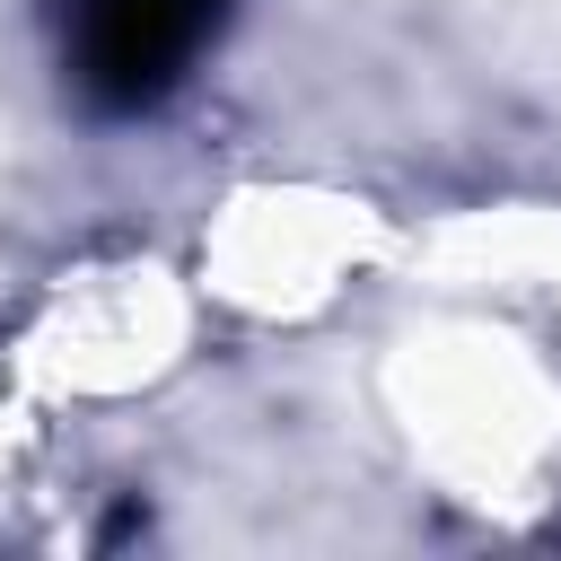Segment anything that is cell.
Wrapping results in <instances>:
<instances>
[{
    "instance_id": "obj_1",
    "label": "cell",
    "mask_w": 561,
    "mask_h": 561,
    "mask_svg": "<svg viewBox=\"0 0 561 561\" xmlns=\"http://www.w3.org/2000/svg\"><path fill=\"white\" fill-rule=\"evenodd\" d=\"M53 35H61V70L96 96V105H158L193 53L210 44L228 0H44Z\"/></svg>"
}]
</instances>
